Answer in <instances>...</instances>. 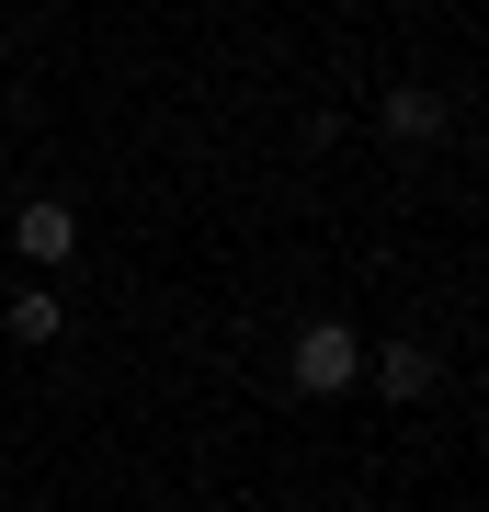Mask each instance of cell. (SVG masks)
Returning a JSON list of instances; mask_svg holds the SVG:
<instances>
[{"label": "cell", "mask_w": 489, "mask_h": 512, "mask_svg": "<svg viewBox=\"0 0 489 512\" xmlns=\"http://www.w3.org/2000/svg\"><path fill=\"white\" fill-rule=\"evenodd\" d=\"M353 376H364V342H353L342 319H308V330H296V387H308V399H342Z\"/></svg>", "instance_id": "6da1fadb"}, {"label": "cell", "mask_w": 489, "mask_h": 512, "mask_svg": "<svg viewBox=\"0 0 489 512\" xmlns=\"http://www.w3.org/2000/svg\"><path fill=\"white\" fill-rule=\"evenodd\" d=\"M12 251H23V262H69V251H80V217H69L57 194H35V205L12 217Z\"/></svg>", "instance_id": "7a4b0ae2"}, {"label": "cell", "mask_w": 489, "mask_h": 512, "mask_svg": "<svg viewBox=\"0 0 489 512\" xmlns=\"http://www.w3.org/2000/svg\"><path fill=\"white\" fill-rule=\"evenodd\" d=\"M376 387H387V399H433V353H421V342H387L376 353Z\"/></svg>", "instance_id": "3957f363"}, {"label": "cell", "mask_w": 489, "mask_h": 512, "mask_svg": "<svg viewBox=\"0 0 489 512\" xmlns=\"http://www.w3.org/2000/svg\"><path fill=\"white\" fill-rule=\"evenodd\" d=\"M376 114H387V137H433V126H444V103L421 92V80H399V92H387Z\"/></svg>", "instance_id": "277c9868"}, {"label": "cell", "mask_w": 489, "mask_h": 512, "mask_svg": "<svg viewBox=\"0 0 489 512\" xmlns=\"http://www.w3.org/2000/svg\"><path fill=\"white\" fill-rule=\"evenodd\" d=\"M12 342H57V296H46V285L12 296Z\"/></svg>", "instance_id": "5b68a950"}]
</instances>
